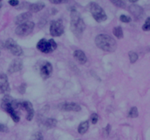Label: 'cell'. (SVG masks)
Instances as JSON below:
<instances>
[{"label":"cell","instance_id":"6da1fadb","mask_svg":"<svg viewBox=\"0 0 150 140\" xmlns=\"http://www.w3.org/2000/svg\"><path fill=\"white\" fill-rule=\"evenodd\" d=\"M70 18H71V20H70V29H71L72 32L78 38H81L82 34H83V32H84L85 28H86L84 22H83L79 12L75 10V9H73L71 10Z\"/></svg>","mask_w":150,"mask_h":140},{"label":"cell","instance_id":"7a4b0ae2","mask_svg":"<svg viewBox=\"0 0 150 140\" xmlns=\"http://www.w3.org/2000/svg\"><path fill=\"white\" fill-rule=\"evenodd\" d=\"M21 102H18L14 100L7 95H6L1 101V106L2 109H4L7 113L10 114L12 119L15 123H18L20 120L18 115L16 112V109L21 106Z\"/></svg>","mask_w":150,"mask_h":140},{"label":"cell","instance_id":"3957f363","mask_svg":"<svg viewBox=\"0 0 150 140\" xmlns=\"http://www.w3.org/2000/svg\"><path fill=\"white\" fill-rule=\"evenodd\" d=\"M95 44L101 50L106 52H114L117 44L115 39L108 34H99L95 38Z\"/></svg>","mask_w":150,"mask_h":140},{"label":"cell","instance_id":"277c9868","mask_svg":"<svg viewBox=\"0 0 150 140\" xmlns=\"http://www.w3.org/2000/svg\"><path fill=\"white\" fill-rule=\"evenodd\" d=\"M57 45L53 39L46 40L45 39H41L37 44V48L43 53H50L55 50Z\"/></svg>","mask_w":150,"mask_h":140},{"label":"cell","instance_id":"5b68a950","mask_svg":"<svg viewBox=\"0 0 150 140\" xmlns=\"http://www.w3.org/2000/svg\"><path fill=\"white\" fill-rule=\"evenodd\" d=\"M89 10L96 21L103 22L107 19V15L103 9L97 3L91 2L89 4Z\"/></svg>","mask_w":150,"mask_h":140},{"label":"cell","instance_id":"8992f818","mask_svg":"<svg viewBox=\"0 0 150 140\" xmlns=\"http://www.w3.org/2000/svg\"><path fill=\"white\" fill-rule=\"evenodd\" d=\"M38 66V69H39L40 74L42 79L46 80L48 77H51L53 71V67L51 63L48 61H40Z\"/></svg>","mask_w":150,"mask_h":140},{"label":"cell","instance_id":"52a82bcc","mask_svg":"<svg viewBox=\"0 0 150 140\" xmlns=\"http://www.w3.org/2000/svg\"><path fill=\"white\" fill-rule=\"evenodd\" d=\"M35 28V23L33 22L27 21L22 24L19 25L16 29V34L18 36H27L29 34L32 33Z\"/></svg>","mask_w":150,"mask_h":140},{"label":"cell","instance_id":"ba28073f","mask_svg":"<svg viewBox=\"0 0 150 140\" xmlns=\"http://www.w3.org/2000/svg\"><path fill=\"white\" fill-rule=\"evenodd\" d=\"M64 33V25L61 19L52 20L50 24V34L53 36H60Z\"/></svg>","mask_w":150,"mask_h":140},{"label":"cell","instance_id":"9c48e42d","mask_svg":"<svg viewBox=\"0 0 150 140\" xmlns=\"http://www.w3.org/2000/svg\"><path fill=\"white\" fill-rule=\"evenodd\" d=\"M5 48L16 56H21L23 55V50L13 39H8L4 44Z\"/></svg>","mask_w":150,"mask_h":140},{"label":"cell","instance_id":"30bf717a","mask_svg":"<svg viewBox=\"0 0 150 140\" xmlns=\"http://www.w3.org/2000/svg\"><path fill=\"white\" fill-rule=\"evenodd\" d=\"M59 109L63 111H74V112H79L81 110V107L78 104L74 102L70 103H62L59 104Z\"/></svg>","mask_w":150,"mask_h":140},{"label":"cell","instance_id":"8fae6325","mask_svg":"<svg viewBox=\"0 0 150 140\" xmlns=\"http://www.w3.org/2000/svg\"><path fill=\"white\" fill-rule=\"evenodd\" d=\"M0 91L3 93H7L10 91L8 79L4 73H0Z\"/></svg>","mask_w":150,"mask_h":140},{"label":"cell","instance_id":"7c38bea8","mask_svg":"<svg viewBox=\"0 0 150 140\" xmlns=\"http://www.w3.org/2000/svg\"><path fill=\"white\" fill-rule=\"evenodd\" d=\"M23 68V62L21 59H14L11 63L8 68L9 74L21 71Z\"/></svg>","mask_w":150,"mask_h":140},{"label":"cell","instance_id":"4fadbf2b","mask_svg":"<svg viewBox=\"0 0 150 140\" xmlns=\"http://www.w3.org/2000/svg\"><path fill=\"white\" fill-rule=\"evenodd\" d=\"M21 106H22L23 108H24L26 111H27L28 114L26 115V120H32V118H33L34 115H35V110H34L33 106H32V103L30 102H23L21 104Z\"/></svg>","mask_w":150,"mask_h":140},{"label":"cell","instance_id":"5bb4252c","mask_svg":"<svg viewBox=\"0 0 150 140\" xmlns=\"http://www.w3.org/2000/svg\"><path fill=\"white\" fill-rule=\"evenodd\" d=\"M129 11L136 18H141L144 15V9L138 4H132L129 7Z\"/></svg>","mask_w":150,"mask_h":140},{"label":"cell","instance_id":"9a60e30c","mask_svg":"<svg viewBox=\"0 0 150 140\" xmlns=\"http://www.w3.org/2000/svg\"><path fill=\"white\" fill-rule=\"evenodd\" d=\"M31 18H32V13L30 12H26V13H23L16 16L15 18L14 22L16 24H18L19 26V25L22 24V23L29 21V20Z\"/></svg>","mask_w":150,"mask_h":140},{"label":"cell","instance_id":"2e32d148","mask_svg":"<svg viewBox=\"0 0 150 140\" xmlns=\"http://www.w3.org/2000/svg\"><path fill=\"white\" fill-rule=\"evenodd\" d=\"M73 56H74L75 59L81 64H84L87 61V58H86L85 53L81 50H76L73 52Z\"/></svg>","mask_w":150,"mask_h":140},{"label":"cell","instance_id":"e0dca14e","mask_svg":"<svg viewBox=\"0 0 150 140\" xmlns=\"http://www.w3.org/2000/svg\"><path fill=\"white\" fill-rule=\"evenodd\" d=\"M45 7V4L43 2H37L35 4H30L29 7V10L30 13H38L40 11Z\"/></svg>","mask_w":150,"mask_h":140},{"label":"cell","instance_id":"ac0fdd59","mask_svg":"<svg viewBox=\"0 0 150 140\" xmlns=\"http://www.w3.org/2000/svg\"><path fill=\"white\" fill-rule=\"evenodd\" d=\"M88 128H89V122L88 121H83L79 125L78 131L80 134H83L87 131Z\"/></svg>","mask_w":150,"mask_h":140},{"label":"cell","instance_id":"d6986e66","mask_svg":"<svg viewBox=\"0 0 150 140\" xmlns=\"http://www.w3.org/2000/svg\"><path fill=\"white\" fill-rule=\"evenodd\" d=\"M45 125L46 128H53L57 125V120L54 118H49V119H47L45 122Z\"/></svg>","mask_w":150,"mask_h":140},{"label":"cell","instance_id":"ffe728a7","mask_svg":"<svg viewBox=\"0 0 150 140\" xmlns=\"http://www.w3.org/2000/svg\"><path fill=\"white\" fill-rule=\"evenodd\" d=\"M113 34L118 39H122L123 37V31L121 26H117L113 29Z\"/></svg>","mask_w":150,"mask_h":140},{"label":"cell","instance_id":"44dd1931","mask_svg":"<svg viewBox=\"0 0 150 140\" xmlns=\"http://www.w3.org/2000/svg\"><path fill=\"white\" fill-rule=\"evenodd\" d=\"M129 58H130V63L133 64V63H135L137 61L138 58H139V56H138V54L136 52L130 51V52H129Z\"/></svg>","mask_w":150,"mask_h":140},{"label":"cell","instance_id":"7402d4cb","mask_svg":"<svg viewBox=\"0 0 150 140\" xmlns=\"http://www.w3.org/2000/svg\"><path fill=\"white\" fill-rule=\"evenodd\" d=\"M139 116V112H138V109L136 106H133V107L131 108V109L130 110V112H129V117L130 118H137Z\"/></svg>","mask_w":150,"mask_h":140},{"label":"cell","instance_id":"603a6c76","mask_svg":"<svg viewBox=\"0 0 150 140\" xmlns=\"http://www.w3.org/2000/svg\"><path fill=\"white\" fill-rule=\"evenodd\" d=\"M111 2L118 7H122V8H125V3L123 1H120V0H111Z\"/></svg>","mask_w":150,"mask_h":140},{"label":"cell","instance_id":"cb8c5ba5","mask_svg":"<svg viewBox=\"0 0 150 140\" xmlns=\"http://www.w3.org/2000/svg\"><path fill=\"white\" fill-rule=\"evenodd\" d=\"M31 140H43V137H42V135L41 133L37 132L32 135Z\"/></svg>","mask_w":150,"mask_h":140},{"label":"cell","instance_id":"d4e9b609","mask_svg":"<svg viewBox=\"0 0 150 140\" xmlns=\"http://www.w3.org/2000/svg\"><path fill=\"white\" fill-rule=\"evenodd\" d=\"M120 20L122 22H124V23H129V22L131 21V18L130 16L125 15H122L120 16Z\"/></svg>","mask_w":150,"mask_h":140},{"label":"cell","instance_id":"484cf974","mask_svg":"<svg viewBox=\"0 0 150 140\" xmlns=\"http://www.w3.org/2000/svg\"><path fill=\"white\" fill-rule=\"evenodd\" d=\"M142 29H143L144 31H149V29H150V18H147V19H146V22H145L144 25L143 26V27H142Z\"/></svg>","mask_w":150,"mask_h":140},{"label":"cell","instance_id":"4316f807","mask_svg":"<svg viewBox=\"0 0 150 140\" xmlns=\"http://www.w3.org/2000/svg\"><path fill=\"white\" fill-rule=\"evenodd\" d=\"M90 119H91V121H92V123L96 124L97 122L98 121V114H96V113L92 114V115H91V116H90Z\"/></svg>","mask_w":150,"mask_h":140},{"label":"cell","instance_id":"83f0119b","mask_svg":"<svg viewBox=\"0 0 150 140\" xmlns=\"http://www.w3.org/2000/svg\"><path fill=\"white\" fill-rule=\"evenodd\" d=\"M18 90H19V92L21 93V94L24 93L25 91H26V84L21 85L20 87L18 88Z\"/></svg>","mask_w":150,"mask_h":140},{"label":"cell","instance_id":"f1b7e54d","mask_svg":"<svg viewBox=\"0 0 150 140\" xmlns=\"http://www.w3.org/2000/svg\"><path fill=\"white\" fill-rule=\"evenodd\" d=\"M50 2L54 4H62V3L67 2V1H66V0H64V1H62V0H51Z\"/></svg>","mask_w":150,"mask_h":140},{"label":"cell","instance_id":"f546056e","mask_svg":"<svg viewBox=\"0 0 150 140\" xmlns=\"http://www.w3.org/2000/svg\"><path fill=\"white\" fill-rule=\"evenodd\" d=\"M8 131V128L6 125H3V124L0 123V131L1 132H7Z\"/></svg>","mask_w":150,"mask_h":140},{"label":"cell","instance_id":"4dcf8cb0","mask_svg":"<svg viewBox=\"0 0 150 140\" xmlns=\"http://www.w3.org/2000/svg\"><path fill=\"white\" fill-rule=\"evenodd\" d=\"M9 4L11 6L16 7V6H17L19 4V1L18 0H10V1H9Z\"/></svg>","mask_w":150,"mask_h":140},{"label":"cell","instance_id":"1f68e13d","mask_svg":"<svg viewBox=\"0 0 150 140\" xmlns=\"http://www.w3.org/2000/svg\"><path fill=\"white\" fill-rule=\"evenodd\" d=\"M110 131H111V125H108L106 128H105V131L106 132V134H108L110 133Z\"/></svg>","mask_w":150,"mask_h":140},{"label":"cell","instance_id":"d6a6232c","mask_svg":"<svg viewBox=\"0 0 150 140\" xmlns=\"http://www.w3.org/2000/svg\"><path fill=\"white\" fill-rule=\"evenodd\" d=\"M129 1L130 2H136V1H137V0H129Z\"/></svg>","mask_w":150,"mask_h":140},{"label":"cell","instance_id":"836d02e7","mask_svg":"<svg viewBox=\"0 0 150 140\" xmlns=\"http://www.w3.org/2000/svg\"><path fill=\"white\" fill-rule=\"evenodd\" d=\"M1 1H0V8H1Z\"/></svg>","mask_w":150,"mask_h":140},{"label":"cell","instance_id":"e575fe53","mask_svg":"<svg viewBox=\"0 0 150 140\" xmlns=\"http://www.w3.org/2000/svg\"><path fill=\"white\" fill-rule=\"evenodd\" d=\"M79 140H81V139H79Z\"/></svg>","mask_w":150,"mask_h":140}]
</instances>
